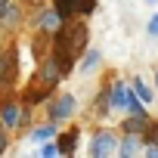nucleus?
<instances>
[{"mask_svg": "<svg viewBox=\"0 0 158 158\" xmlns=\"http://www.w3.org/2000/svg\"><path fill=\"white\" fill-rule=\"evenodd\" d=\"M146 34H149V37H158V13L149 16V22H146Z\"/></svg>", "mask_w": 158, "mask_h": 158, "instance_id": "17", "label": "nucleus"}, {"mask_svg": "<svg viewBox=\"0 0 158 158\" xmlns=\"http://www.w3.org/2000/svg\"><path fill=\"white\" fill-rule=\"evenodd\" d=\"M56 133H59V124L56 121H47L40 127H31L28 130V139L31 143H47V139H56Z\"/></svg>", "mask_w": 158, "mask_h": 158, "instance_id": "11", "label": "nucleus"}, {"mask_svg": "<svg viewBox=\"0 0 158 158\" xmlns=\"http://www.w3.org/2000/svg\"><path fill=\"white\" fill-rule=\"evenodd\" d=\"M121 130L124 133H133V136H149V130H152V121H149V115H127L124 118V124H121Z\"/></svg>", "mask_w": 158, "mask_h": 158, "instance_id": "6", "label": "nucleus"}, {"mask_svg": "<svg viewBox=\"0 0 158 158\" xmlns=\"http://www.w3.org/2000/svg\"><path fill=\"white\" fill-rule=\"evenodd\" d=\"M155 87H158V71H155Z\"/></svg>", "mask_w": 158, "mask_h": 158, "instance_id": "20", "label": "nucleus"}, {"mask_svg": "<svg viewBox=\"0 0 158 158\" xmlns=\"http://www.w3.org/2000/svg\"><path fill=\"white\" fill-rule=\"evenodd\" d=\"M77 139H81V130H65V133H56V143H59V155H74L77 149Z\"/></svg>", "mask_w": 158, "mask_h": 158, "instance_id": "9", "label": "nucleus"}, {"mask_svg": "<svg viewBox=\"0 0 158 158\" xmlns=\"http://www.w3.org/2000/svg\"><path fill=\"white\" fill-rule=\"evenodd\" d=\"M130 87H133V93H136V96H139L146 106H152V102H155V90H152V87L143 81V77H133V81H130Z\"/></svg>", "mask_w": 158, "mask_h": 158, "instance_id": "16", "label": "nucleus"}, {"mask_svg": "<svg viewBox=\"0 0 158 158\" xmlns=\"http://www.w3.org/2000/svg\"><path fill=\"white\" fill-rule=\"evenodd\" d=\"M16 50H3L0 53V87H6L16 81V71H19V62H16Z\"/></svg>", "mask_w": 158, "mask_h": 158, "instance_id": "5", "label": "nucleus"}, {"mask_svg": "<svg viewBox=\"0 0 158 158\" xmlns=\"http://www.w3.org/2000/svg\"><path fill=\"white\" fill-rule=\"evenodd\" d=\"M37 77H40L44 84H50V87H56V84L62 81L65 74H62V68H59V62H56L53 56H47V59L40 62V74H37Z\"/></svg>", "mask_w": 158, "mask_h": 158, "instance_id": "7", "label": "nucleus"}, {"mask_svg": "<svg viewBox=\"0 0 158 158\" xmlns=\"http://www.w3.org/2000/svg\"><path fill=\"white\" fill-rule=\"evenodd\" d=\"M6 50V34H3V25H0V53Z\"/></svg>", "mask_w": 158, "mask_h": 158, "instance_id": "19", "label": "nucleus"}, {"mask_svg": "<svg viewBox=\"0 0 158 158\" xmlns=\"http://www.w3.org/2000/svg\"><path fill=\"white\" fill-rule=\"evenodd\" d=\"M90 155L96 158H106V155H118V133L112 130H96L93 139H90Z\"/></svg>", "mask_w": 158, "mask_h": 158, "instance_id": "4", "label": "nucleus"}, {"mask_svg": "<svg viewBox=\"0 0 158 158\" xmlns=\"http://www.w3.org/2000/svg\"><path fill=\"white\" fill-rule=\"evenodd\" d=\"M31 3H40V0H31Z\"/></svg>", "mask_w": 158, "mask_h": 158, "instance_id": "22", "label": "nucleus"}, {"mask_svg": "<svg viewBox=\"0 0 158 158\" xmlns=\"http://www.w3.org/2000/svg\"><path fill=\"white\" fill-rule=\"evenodd\" d=\"M50 47H53V50H50V56L59 62L62 74H68V71L74 68L77 56L87 50V25H84V22L68 19V25H59V28L53 31Z\"/></svg>", "mask_w": 158, "mask_h": 158, "instance_id": "1", "label": "nucleus"}, {"mask_svg": "<svg viewBox=\"0 0 158 158\" xmlns=\"http://www.w3.org/2000/svg\"><path fill=\"white\" fill-rule=\"evenodd\" d=\"M130 93V84L124 81H112V112H124V99Z\"/></svg>", "mask_w": 158, "mask_h": 158, "instance_id": "12", "label": "nucleus"}, {"mask_svg": "<svg viewBox=\"0 0 158 158\" xmlns=\"http://www.w3.org/2000/svg\"><path fill=\"white\" fill-rule=\"evenodd\" d=\"M149 3H158V0H149Z\"/></svg>", "mask_w": 158, "mask_h": 158, "instance_id": "21", "label": "nucleus"}, {"mask_svg": "<svg viewBox=\"0 0 158 158\" xmlns=\"http://www.w3.org/2000/svg\"><path fill=\"white\" fill-rule=\"evenodd\" d=\"M93 115H96V118H109V115H112V84H106V87L99 90V96H96V102H93Z\"/></svg>", "mask_w": 158, "mask_h": 158, "instance_id": "10", "label": "nucleus"}, {"mask_svg": "<svg viewBox=\"0 0 158 158\" xmlns=\"http://www.w3.org/2000/svg\"><path fill=\"white\" fill-rule=\"evenodd\" d=\"M37 25H40V31H56L59 25H62V19H59V13L50 6V10H40V16H37Z\"/></svg>", "mask_w": 158, "mask_h": 158, "instance_id": "14", "label": "nucleus"}, {"mask_svg": "<svg viewBox=\"0 0 158 158\" xmlns=\"http://www.w3.org/2000/svg\"><path fill=\"white\" fill-rule=\"evenodd\" d=\"M19 118H22V106L19 102H3L0 106V124H3L6 130L19 127Z\"/></svg>", "mask_w": 158, "mask_h": 158, "instance_id": "8", "label": "nucleus"}, {"mask_svg": "<svg viewBox=\"0 0 158 158\" xmlns=\"http://www.w3.org/2000/svg\"><path fill=\"white\" fill-rule=\"evenodd\" d=\"M74 112H77V99H74L71 93H56V96L47 102V121L62 124V121H68Z\"/></svg>", "mask_w": 158, "mask_h": 158, "instance_id": "2", "label": "nucleus"}, {"mask_svg": "<svg viewBox=\"0 0 158 158\" xmlns=\"http://www.w3.org/2000/svg\"><path fill=\"white\" fill-rule=\"evenodd\" d=\"M6 149H10V130H6V127H0V155H3Z\"/></svg>", "mask_w": 158, "mask_h": 158, "instance_id": "18", "label": "nucleus"}, {"mask_svg": "<svg viewBox=\"0 0 158 158\" xmlns=\"http://www.w3.org/2000/svg\"><path fill=\"white\" fill-rule=\"evenodd\" d=\"M53 10L59 13V19H74V16H90L96 10V0H53Z\"/></svg>", "mask_w": 158, "mask_h": 158, "instance_id": "3", "label": "nucleus"}, {"mask_svg": "<svg viewBox=\"0 0 158 158\" xmlns=\"http://www.w3.org/2000/svg\"><path fill=\"white\" fill-rule=\"evenodd\" d=\"M139 139H143V136H133V133H124V139L118 143V155H121V158H130V155H139V152H143Z\"/></svg>", "mask_w": 158, "mask_h": 158, "instance_id": "13", "label": "nucleus"}, {"mask_svg": "<svg viewBox=\"0 0 158 158\" xmlns=\"http://www.w3.org/2000/svg\"><path fill=\"white\" fill-rule=\"evenodd\" d=\"M99 62H102V53H99L96 47H90V50L84 53V59H81V65H77V71H81V74H90V71H93V68H96Z\"/></svg>", "mask_w": 158, "mask_h": 158, "instance_id": "15", "label": "nucleus"}]
</instances>
